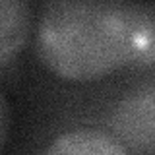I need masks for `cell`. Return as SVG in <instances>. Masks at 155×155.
Masks as SVG:
<instances>
[{"label": "cell", "instance_id": "3", "mask_svg": "<svg viewBox=\"0 0 155 155\" xmlns=\"http://www.w3.org/2000/svg\"><path fill=\"white\" fill-rule=\"evenodd\" d=\"M41 155H132L113 134L93 128H76L56 136Z\"/></svg>", "mask_w": 155, "mask_h": 155}, {"label": "cell", "instance_id": "4", "mask_svg": "<svg viewBox=\"0 0 155 155\" xmlns=\"http://www.w3.org/2000/svg\"><path fill=\"white\" fill-rule=\"evenodd\" d=\"M31 33V6L23 0H0V66L23 51Z\"/></svg>", "mask_w": 155, "mask_h": 155}, {"label": "cell", "instance_id": "1", "mask_svg": "<svg viewBox=\"0 0 155 155\" xmlns=\"http://www.w3.org/2000/svg\"><path fill=\"white\" fill-rule=\"evenodd\" d=\"M149 10L128 2H48L37 29V54L64 80H99L138 58Z\"/></svg>", "mask_w": 155, "mask_h": 155}, {"label": "cell", "instance_id": "2", "mask_svg": "<svg viewBox=\"0 0 155 155\" xmlns=\"http://www.w3.org/2000/svg\"><path fill=\"white\" fill-rule=\"evenodd\" d=\"M110 132L132 155H155V85L124 95L110 113Z\"/></svg>", "mask_w": 155, "mask_h": 155}, {"label": "cell", "instance_id": "5", "mask_svg": "<svg viewBox=\"0 0 155 155\" xmlns=\"http://www.w3.org/2000/svg\"><path fill=\"white\" fill-rule=\"evenodd\" d=\"M8 134H10V107L2 89H0V151L8 142Z\"/></svg>", "mask_w": 155, "mask_h": 155}]
</instances>
